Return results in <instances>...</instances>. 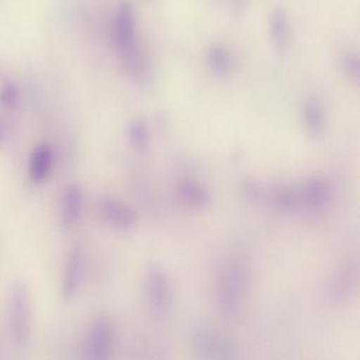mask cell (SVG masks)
I'll use <instances>...</instances> for the list:
<instances>
[{"mask_svg":"<svg viewBox=\"0 0 360 360\" xmlns=\"http://www.w3.org/2000/svg\"><path fill=\"white\" fill-rule=\"evenodd\" d=\"M252 267L248 255L235 249L226 255L217 278V304L222 315L233 316L239 312L249 291Z\"/></svg>","mask_w":360,"mask_h":360,"instance_id":"obj_1","label":"cell"},{"mask_svg":"<svg viewBox=\"0 0 360 360\" xmlns=\"http://www.w3.org/2000/svg\"><path fill=\"white\" fill-rule=\"evenodd\" d=\"M118 342L114 319L104 312L91 318L80 346V360H112Z\"/></svg>","mask_w":360,"mask_h":360,"instance_id":"obj_2","label":"cell"},{"mask_svg":"<svg viewBox=\"0 0 360 360\" xmlns=\"http://www.w3.org/2000/svg\"><path fill=\"white\" fill-rule=\"evenodd\" d=\"M190 346L198 360H240L236 342L217 328H195L190 335Z\"/></svg>","mask_w":360,"mask_h":360,"instance_id":"obj_3","label":"cell"},{"mask_svg":"<svg viewBox=\"0 0 360 360\" xmlns=\"http://www.w3.org/2000/svg\"><path fill=\"white\" fill-rule=\"evenodd\" d=\"M143 292L149 311L158 318L167 316L174 305V283L165 266L150 263L143 277Z\"/></svg>","mask_w":360,"mask_h":360,"instance_id":"obj_4","label":"cell"},{"mask_svg":"<svg viewBox=\"0 0 360 360\" xmlns=\"http://www.w3.org/2000/svg\"><path fill=\"white\" fill-rule=\"evenodd\" d=\"M7 323L13 343L24 347L28 343L32 330V304L30 291L24 284H14L10 290Z\"/></svg>","mask_w":360,"mask_h":360,"instance_id":"obj_5","label":"cell"},{"mask_svg":"<svg viewBox=\"0 0 360 360\" xmlns=\"http://www.w3.org/2000/svg\"><path fill=\"white\" fill-rule=\"evenodd\" d=\"M360 280V264L357 257H347L342 260L330 271L325 292L326 298L335 304H345L356 295Z\"/></svg>","mask_w":360,"mask_h":360,"instance_id":"obj_6","label":"cell"},{"mask_svg":"<svg viewBox=\"0 0 360 360\" xmlns=\"http://www.w3.org/2000/svg\"><path fill=\"white\" fill-rule=\"evenodd\" d=\"M87 260L82 246L75 245L66 255L62 277H60V295L63 300H73L82 290L86 278Z\"/></svg>","mask_w":360,"mask_h":360,"instance_id":"obj_7","label":"cell"},{"mask_svg":"<svg viewBox=\"0 0 360 360\" xmlns=\"http://www.w3.org/2000/svg\"><path fill=\"white\" fill-rule=\"evenodd\" d=\"M97 211L103 221L118 231H132L138 225V212L127 202L115 197H101Z\"/></svg>","mask_w":360,"mask_h":360,"instance_id":"obj_8","label":"cell"},{"mask_svg":"<svg viewBox=\"0 0 360 360\" xmlns=\"http://www.w3.org/2000/svg\"><path fill=\"white\" fill-rule=\"evenodd\" d=\"M114 41L117 49L125 48L135 41L136 38V17L132 4L128 0L120 1L115 18H114Z\"/></svg>","mask_w":360,"mask_h":360,"instance_id":"obj_9","label":"cell"},{"mask_svg":"<svg viewBox=\"0 0 360 360\" xmlns=\"http://www.w3.org/2000/svg\"><path fill=\"white\" fill-rule=\"evenodd\" d=\"M302 127L311 139H318L323 135L326 127L325 105L318 97H308L301 108Z\"/></svg>","mask_w":360,"mask_h":360,"instance_id":"obj_10","label":"cell"},{"mask_svg":"<svg viewBox=\"0 0 360 360\" xmlns=\"http://www.w3.org/2000/svg\"><path fill=\"white\" fill-rule=\"evenodd\" d=\"M176 194L180 201L195 210L208 208L212 202V197L205 184L194 179H181L176 184Z\"/></svg>","mask_w":360,"mask_h":360,"instance_id":"obj_11","label":"cell"},{"mask_svg":"<svg viewBox=\"0 0 360 360\" xmlns=\"http://www.w3.org/2000/svg\"><path fill=\"white\" fill-rule=\"evenodd\" d=\"M300 186L304 210H321L329 204L332 198V188L323 179L311 177L300 183Z\"/></svg>","mask_w":360,"mask_h":360,"instance_id":"obj_12","label":"cell"},{"mask_svg":"<svg viewBox=\"0 0 360 360\" xmlns=\"http://www.w3.org/2000/svg\"><path fill=\"white\" fill-rule=\"evenodd\" d=\"M83 211V191L82 188L75 184H66L60 198V219L65 226L70 228L75 226Z\"/></svg>","mask_w":360,"mask_h":360,"instance_id":"obj_13","label":"cell"},{"mask_svg":"<svg viewBox=\"0 0 360 360\" xmlns=\"http://www.w3.org/2000/svg\"><path fill=\"white\" fill-rule=\"evenodd\" d=\"M52 166H53V152L51 146L46 143L37 145L32 149L28 160L30 180L35 184L44 183L49 177L52 172Z\"/></svg>","mask_w":360,"mask_h":360,"instance_id":"obj_14","label":"cell"},{"mask_svg":"<svg viewBox=\"0 0 360 360\" xmlns=\"http://www.w3.org/2000/svg\"><path fill=\"white\" fill-rule=\"evenodd\" d=\"M269 28L274 48L281 53L287 52L291 45V24L283 7H276L271 11L269 18Z\"/></svg>","mask_w":360,"mask_h":360,"instance_id":"obj_15","label":"cell"},{"mask_svg":"<svg viewBox=\"0 0 360 360\" xmlns=\"http://www.w3.org/2000/svg\"><path fill=\"white\" fill-rule=\"evenodd\" d=\"M120 59L124 65V68L128 70L129 75H132L136 79H142L148 73V59L143 52V48L138 41L134 44L118 49Z\"/></svg>","mask_w":360,"mask_h":360,"instance_id":"obj_16","label":"cell"},{"mask_svg":"<svg viewBox=\"0 0 360 360\" xmlns=\"http://www.w3.org/2000/svg\"><path fill=\"white\" fill-rule=\"evenodd\" d=\"M205 60L210 70L221 77L228 76L233 70V58L231 51L222 44H211L205 52Z\"/></svg>","mask_w":360,"mask_h":360,"instance_id":"obj_17","label":"cell"},{"mask_svg":"<svg viewBox=\"0 0 360 360\" xmlns=\"http://www.w3.org/2000/svg\"><path fill=\"white\" fill-rule=\"evenodd\" d=\"M127 134H128L129 145L134 149L143 150L146 148V145L149 142V131H148V127L143 120H141V118L131 120L128 124V128H127Z\"/></svg>","mask_w":360,"mask_h":360,"instance_id":"obj_18","label":"cell"},{"mask_svg":"<svg viewBox=\"0 0 360 360\" xmlns=\"http://www.w3.org/2000/svg\"><path fill=\"white\" fill-rule=\"evenodd\" d=\"M20 98L18 87L14 83H4L0 87V105L7 110H13L17 107Z\"/></svg>","mask_w":360,"mask_h":360,"instance_id":"obj_19","label":"cell"},{"mask_svg":"<svg viewBox=\"0 0 360 360\" xmlns=\"http://www.w3.org/2000/svg\"><path fill=\"white\" fill-rule=\"evenodd\" d=\"M342 69L345 75L354 83L360 79V58L356 52H349L343 56L342 60Z\"/></svg>","mask_w":360,"mask_h":360,"instance_id":"obj_20","label":"cell"},{"mask_svg":"<svg viewBox=\"0 0 360 360\" xmlns=\"http://www.w3.org/2000/svg\"><path fill=\"white\" fill-rule=\"evenodd\" d=\"M4 132H6V128H4V120H3V115L0 112V148L4 142Z\"/></svg>","mask_w":360,"mask_h":360,"instance_id":"obj_21","label":"cell"},{"mask_svg":"<svg viewBox=\"0 0 360 360\" xmlns=\"http://www.w3.org/2000/svg\"><path fill=\"white\" fill-rule=\"evenodd\" d=\"M0 360H4V352H3L1 345H0Z\"/></svg>","mask_w":360,"mask_h":360,"instance_id":"obj_22","label":"cell"}]
</instances>
